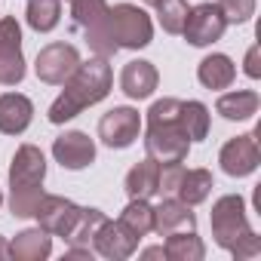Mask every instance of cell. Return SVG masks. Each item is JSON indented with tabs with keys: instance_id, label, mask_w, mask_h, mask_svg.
Here are the masks:
<instances>
[{
	"instance_id": "obj_1",
	"label": "cell",
	"mask_w": 261,
	"mask_h": 261,
	"mask_svg": "<svg viewBox=\"0 0 261 261\" xmlns=\"http://www.w3.org/2000/svg\"><path fill=\"white\" fill-rule=\"evenodd\" d=\"M62 86H65L62 95L49 105V114H46V120L56 123V126L74 120L80 111H86V108L98 105L101 98H108V92L114 86V71H111L108 59L92 56L89 62H80L77 71Z\"/></svg>"
},
{
	"instance_id": "obj_2",
	"label": "cell",
	"mask_w": 261,
	"mask_h": 261,
	"mask_svg": "<svg viewBox=\"0 0 261 261\" xmlns=\"http://www.w3.org/2000/svg\"><path fill=\"white\" fill-rule=\"evenodd\" d=\"M46 157L37 145H22L10 163V212L16 218H34L37 203L43 200Z\"/></svg>"
},
{
	"instance_id": "obj_3",
	"label": "cell",
	"mask_w": 261,
	"mask_h": 261,
	"mask_svg": "<svg viewBox=\"0 0 261 261\" xmlns=\"http://www.w3.org/2000/svg\"><path fill=\"white\" fill-rule=\"evenodd\" d=\"M108 25H111V37L117 49H145L154 40V22L136 4L108 7Z\"/></svg>"
},
{
	"instance_id": "obj_4",
	"label": "cell",
	"mask_w": 261,
	"mask_h": 261,
	"mask_svg": "<svg viewBox=\"0 0 261 261\" xmlns=\"http://www.w3.org/2000/svg\"><path fill=\"white\" fill-rule=\"evenodd\" d=\"M209 224H212V237L215 243L230 252L243 237L252 233L249 227V218H246V200L240 194H224L212 203V215H209Z\"/></svg>"
},
{
	"instance_id": "obj_5",
	"label": "cell",
	"mask_w": 261,
	"mask_h": 261,
	"mask_svg": "<svg viewBox=\"0 0 261 261\" xmlns=\"http://www.w3.org/2000/svg\"><path fill=\"white\" fill-rule=\"evenodd\" d=\"M145 151L160 166H166V163H185L188 151H191V139L185 136L181 126L154 123V126L145 129Z\"/></svg>"
},
{
	"instance_id": "obj_6",
	"label": "cell",
	"mask_w": 261,
	"mask_h": 261,
	"mask_svg": "<svg viewBox=\"0 0 261 261\" xmlns=\"http://www.w3.org/2000/svg\"><path fill=\"white\" fill-rule=\"evenodd\" d=\"M25 80L22 28L13 16L0 19V86H19Z\"/></svg>"
},
{
	"instance_id": "obj_7",
	"label": "cell",
	"mask_w": 261,
	"mask_h": 261,
	"mask_svg": "<svg viewBox=\"0 0 261 261\" xmlns=\"http://www.w3.org/2000/svg\"><path fill=\"white\" fill-rule=\"evenodd\" d=\"M80 53L77 46L71 43H46L40 53H37V62H34V74L40 83H49V86H62L80 65Z\"/></svg>"
},
{
	"instance_id": "obj_8",
	"label": "cell",
	"mask_w": 261,
	"mask_h": 261,
	"mask_svg": "<svg viewBox=\"0 0 261 261\" xmlns=\"http://www.w3.org/2000/svg\"><path fill=\"white\" fill-rule=\"evenodd\" d=\"M258 136L261 129H252L246 136H237L230 142H224L221 154H218V163H221V172L230 175V178H246L258 169L261 163V151H258Z\"/></svg>"
},
{
	"instance_id": "obj_9",
	"label": "cell",
	"mask_w": 261,
	"mask_h": 261,
	"mask_svg": "<svg viewBox=\"0 0 261 261\" xmlns=\"http://www.w3.org/2000/svg\"><path fill=\"white\" fill-rule=\"evenodd\" d=\"M139 133H142V117H139L136 108H126V105H123V108L108 111V114L98 120V139H101V145L111 148V151L129 148V145L139 139Z\"/></svg>"
},
{
	"instance_id": "obj_10",
	"label": "cell",
	"mask_w": 261,
	"mask_h": 261,
	"mask_svg": "<svg viewBox=\"0 0 261 261\" xmlns=\"http://www.w3.org/2000/svg\"><path fill=\"white\" fill-rule=\"evenodd\" d=\"M227 31V22L218 10V4H197L188 10V19H185V40L191 46H212L215 40H221Z\"/></svg>"
},
{
	"instance_id": "obj_11",
	"label": "cell",
	"mask_w": 261,
	"mask_h": 261,
	"mask_svg": "<svg viewBox=\"0 0 261 261\" xmlns=\"http://www.w3.org/2000/svg\"><path fill=\"white\" fill-rule=\"evenodd\" d=\"M77 215H80V206L68 197H59V194H43V200L34 209L37 227H43L49 237H68Z\"/></svg>"
},
{
	"instance_id": "obj_12",
	"label": "cell",
	"mask_w": 261,
	"mask_h": 261,
	"mask_svg": "<svg viewBox=\"0 0 261 261\" xmlns=\"http://www.w3.org/2000/svg\"><path fill=\"white\" fill-rule=\"evenodd\" d=\"M53 157L62 169L80 172L95 160V142L86 133H80V129H68V133H62L53 142Z\"/></svg>"
},
{
	"instance_id": "obj_13",
	"label": "cell",
	"mask_w": 261,
	"mask_h": 261,
	"mask_svg": "<svg viewBox=\"0 0 261 261\" xmlns=\"http://www.w3.org/2000/svg\"><path fill=\"white\" fill-rule=\"evenodd\" d=\"M139 240H142V237H136L120 218H117V221L108 218V221L101 224V230L95 233L92 249H95V255H101V258L123 261V258H129V255L139 249Z\"/></svg>"
},
{
	"instance_id": "obj_14",
	"label": "cell",
	"mask_w": 261,
	"mask_h": 261,
	"mask_svg": "<svg viewBox=\"0 0 261 261\" xmlns=\"http://www.w3.org/2000/svg\"><path fill=\"white\" fill-rule=\"evenodd\" d=\"M181 230H197V215L178 197H163V203L154 206V233L169 237V233H181Z\"/></svg>"
},
{
	"instance_id": "obj_15",
	"label": "cell",
	"mask_w": 261,
	"mask_h": 261,
	"mask_svg": "<svg viewBox=\"0 0 261 261\" xmlns=\"http://www.w3.org/2000/svg\"><path fill=\"white\" fill-rule=\"evenodd\" d=\"M157 83H160V74H157L154 62H145V59L126 62L123 71H120V89L133 98V101L151 98V92L157 89Z\"/></svg>"
},
{
	"instance_id": "obj_16",
	"label": "cell",
	"mask_w": 261,
	"mask_h": 261,
	"mask_svg": "<svg viewBox=\"0 0 261 261\" xmlns=\"http://www.w3.org/2000/svg\"><path fill=\"white\" fill-rule=\"evenodd\" d=\"M34 120V105L22 92H4L0 95V133L4 136H22Z\"/></svg>"
},
{
	"instance_id": "obj_17",
	"label": "cell",
	"mask_w": 261,
	"mask_h": 261,
	"mask_svg": "<svg viewBox=\"0 0 261 261\" xmlns=\"http://www.w3.org/2000/svg\"><path fill=\"white\" fill-rule=\"evenodd\" d=\"M123 188H126L129 200H151V197H157L160 194V163H154L151 157L136 163L126 172Z\"/></svg>"
},
{
	"instance_id": "obj_18",
	"label": "cell",
	"mask_w": 261,
	"mask_h": 261,
	"mask_svg": "<svg viewBox=\"0 0 261 261\" xmlns=\"http://www.w3.org/2000/svg\"><path fill=\"white\" fill-rule=\"evenodd\" d=\"M53 252V237L43 227H25L10 243V258L16 261H43Z\"/></svg>"
},
{
	"instance_id": "obj_19",
	"label": "cell",
	"mask_w": 261,
	"mask_h": 261,
	"mask_svg": "<svg viewBox=\"0 0 261 261\" xmlns=\"http://www.w3.org/2000/svg\"><path fill=\"white\" fill-rule=\"evenodd\" d=\"M233 77H237V65L224 53H212L197 65V80L206 89H227L233 83Z\"/></svg>"
},
{
	"instance_id": "obj_20",
	"label": "cell",
	"mask_w": 261,
	"mask_h": 261,
	"mask_svg": "<svg viewBox=\"0 0 261 261\" xmlns=\"http://www.w3.org/2000/svg\"><path fill=\"white\" fill-rule=\"evenodd\" d=\"M212 188H215V181H212V172L209 169H185L181 178H178V185H175V194L172 197H178L188 206H200V203L209 200Z\"/></svg>"
},
{
	"instance_id": "obj_21",
	"label": "cell",
	"mask_w": 261,
	"mask_h": 261,
	"mask_svg": "<svg viewBox=\"0 0 261 261\" xmlns=\"http://www.w3.org/2000/svg\"><path fill=\"white\" fill-rule=\"evenodd\" d=\"M258 108H261V98L255 89H233V92L218 95V101H215V111L224 120H249L258 114Z\"/></svg>"
},
{
	"instance_id": "obj_22",
	"label": "cell",
	"mask_w": 261,
	"mask_h": 261,
	"mask_svg": "<svg viewBox=\"0 0 261 261\" xmlns=\"http://www.w3.org/2000/svg\"><path fill=\"white\" fill-rule=\"evenodd\" d=\"M163 252L169 261H203L206 258V246L197 237V230H181V233H169L163 243Z\"/></svg>"
},
{
	"instance_id": "obj_23",
	"label": "cell",
	"mask_w": 261,
	"mask_h": 261,
	"mask_svg": "<svg viewBox=\"0 0 261 261\" xmlns=\"http://www.w3.org/2000/svg\"><path fill=\"white\" fill-rule=\"evenodd\" d=\"M105 221H108V215H105L101 209H95V206L80 209V215H77V221H74L71 233L65 237V240H68V246H86V249H92L95 233L101 230V224H105Z\"/></svg>"
},
{
	"instance_id": "obj_24",
	"label": "cell",
	"mask_w": 261,
	"mask_h": 261,
	"mask_svg": "<svg viewBox=\"0 0 261 261\" xmlns=\"http://www.w3.org/2000/svg\"><path fill=\"white\" fill-rule=\"evenodd\" d=\"M178 123L191 142H203L209 136V108L203 101H181L178 108Z\"/></svg>"
},
{
	"instance_id": "obj_25",
	"label": "cell",
	"mask_w": 261,
	"mask_h": 261,
	"mask_svg": "<svg viewBox=\"0 0 261 261\" xmlns=\"http://www.w3.org/2000/svg\"><path fill=\"white\" fill-rule=\"evenodd\" d=\"M25 19L37 34H49L62 19V0H25Z\"/></svg>"
},
{
	"instance_id": "obj_26",
	"label": "cell",
	"mask_w": 261,
	"mask_h": 261,
	"mask_svg": "<svg viewBox=\"0 0 261 261\" xmlns=\"http://www.w3.org/2000/svg\"><path fill=\"white\" fill-rule=\"evenodd\" d=\"M120 221L136 237H148L154 230V206L148 200H129L120 212Z\"/></svg>"
},
{
	"instance_id": "obj_27",
	"label": "cell",
	"mask_w": 261,
	"mask_h": 261,
	"mask_svg": "<svg viewBox=\"0 0 261 261\" xmlns=\"http://www.w3.org/2000/svg\"><path fill=\"white\" fill-rule=\"evenodd\" d=\"M157 10V22L166 34H181L185 28V19H188V0H160L154 7Z\"/></svg>"
},
{
	"instance_id": "obj_28",
	"label": "cell",
	"mask_w": 261,
	"mask_h": 261,
	"mask_svg": "<svg viewBox=\"0 0 261 261\" xmlns=\"http://www.w3.org/2000/svg\"><path fill=\"white\" fill-rule=\"evenodd\" d=\"M108 16V0H71V22L77 31H86Z\"/></svg>"
},
{
	"instance_id": "obj_29",
	"label": "cell",
	"mask_w": 261,
	"mask_h": 261,
	"mask_svg": "<svg viewBox=\"0 0 261 261\" xmlns=\"http://www.w3.org/2000/svg\"><path fill=\"white\" fill-rule=\"evenodd\" d=\"M218 10L227 25H246L255 16V0H218Z\"/></svg>"
},
{
	"instance_id": "obj_30",
	"label": "cell",
	"mask_w": 261,
	"mask_h": 261,
	"mask_svg": "<svg viewBox=\"0 0 261 261\" xmlns=\"http://www.w3.org/2000/svg\"><path fill=\"white\" fill-rule=\"evenodd\" d=\"M230 255L237 258V261H249V258H258L261 255V237L252 230L249 237H243L233 249H230Z\"/></svg>"
},
{
	"instance_id": "obj_31",
	"label": "cell",
	"mask_w": 261,
	"mask_h": 261,
	"mask_svg": "<svg viewBox=\"0 0 261 261\" xmlns=\"http://www.w3.org/2000/svg\"><path fill=\"white\" fill-rule=\"evenodd\" d=\"M181 172H185L181 163H166V166H160V194H163V197H172V194H175V185H178Z\"/></svg>"
},
{
	"instance_id": "obj_32",
	"label": "cell",
	"mask_w": 261,
	"mask_h": 261,
	"mask_svg": "<svg viewBox=\"0 0 261 261\" xmlns=\"http://www.w3.org/2000/svg\"><path fill=\"white\" fill-rule=\"evenodd\" d=\"M246 77H252V80H258L261 77V65H258V43H252L249 46V53H246Z\"/></svg>"
},
{
	"instance_id": "obj_33",
	"label": "cell",
	"mask_w": 261,
	"mask_h": 261,
	"mask_svg": "<svg viewBox=\"0 0 261 261\" xmlns=\"http://www.w3.org/2000/svg\"><path fill=\"white\" fill-rule=\"evenodd\" d=\"M142 258H166V252H163V246H151L142 252Z\"/></svg>"
},
{
	"instance_id": "obj_34",
	"label": "cell",
	"mask_w": 261,
	"mask_h": 261,
	"mask_svg": "<svg viewBox=\"0 0 261 261\" xmlns=\"http://www.w3.org/2000/svg\"><path fill=\"white\" fill-rule=\"evenodd\" d=\"M7 258H10V243L0 237V261H7Z\"/></svg>"
},
{
	"instance_id": "obj_35",
	"label": "cell",
	"mask_w": 261,
	"mask_h": 261,
	"mask_svg": "<svg viewBox=\"0 0 261 261\" xmlns=\"http://www.w3.org/2000/svg\"><path fill=\"white\" fill-rule=\"evenodd\" d=\"M142 4H148V7H157V4H160V0H142Z\"/></svg>"
},
{
	"instance_id": "obj_36",
	"label": "cell",
	"mask_w": 261,
	"mask_h": 261,
	"mask_svg": "<svg viewBox=\"0 0 261 261\" xmlns=\"http://www.w3.org/2000/svg\"><path fill=\"white\" fill-rule=\"evenodd\" d=\"M0 206H4V191H0Z\"/></svg>"
},
{
	"instance_id": "obj_37",
	"label": "cell",
	"mask_w": 261,
	"mask_h": 261,
	"mask_svg": "<svg viewBox=\"0 0 261 261\" xmlns=\"http://www.w3.org/2000/svg\"><path fill=\"white\" fill-rule=\"evenodd\" d=\"M68 4H71V0H68Z\"/></svg>"
}]
</instances>
